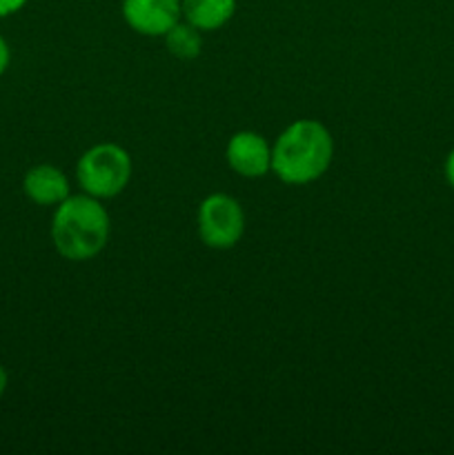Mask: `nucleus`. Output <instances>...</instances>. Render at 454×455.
Instances as JSON below:
<instances>
[{"label": "nucleus", "instance_id": "obj_1", "mask_svg": "<svg viewBox=\"0 0 454 455\" xmlns=\"http://www.w3.org/2000/svg\"><path fill=\"white\" fill-rule=\"evenodd\" d=\"M334 160V138L323 123L294 120L272 145V173L285 185H310L328 173Z\"/></svg>", "mask_w": 454, "mask_h": 455}, {"label": "nucleus", "instance_id": "obj_2", "mask_svg": "<svg viewBox=\"0 0 454 455\" xmlns=\"http://www.w3.org/2000/svg\"><path fill=\"white\" fill-rule=\"evenodd\" d=\"M109 231V213L93 196H69L53 212L52 243L58 256L69 262H87L96 258L107 247Z\"/></svg>", "mask_w": 454, "mask_h": 455}, {"label": "nucleus", "instance_id": "obj_3", "mask_svg": "<svg viewBox=\"0 0 454 455\" xmlns=\"http://www.w3.org/2000/svg\"><path fill=\"white\" fill-rule=\"evenodd\" d=\"M132 156L116 142H101L85 151L76 163V180L83 194L98 200L116 198L132 180Z\"/></svg>", "mask_w": 454, "mask_h": 455}, {"label": "nucleus", "instance_id": "obj_4", "mask_svg": "<svg viewBox=\"0 0 454 455\" xmlns=\"http://www.w3.org/2000/svg\"><path fill=\"white\" fill-rule=\"evenodd\" d=\"M196 229L205 247L227 251L236 247L245 234V212L236 198L227 194H209L199 204Z\"/></svg>", "mask_w": 454, "mask_h": 455}, {"label": "nucleus", "instance_id": "obj_5", "mask_svg": "<svg viewBox=\"0 0 454 455\" xmlns=\"http://www.w3.org/2000/svg\"><path fill=\"white\" fill-rule=\"evenodd\" d=\"M120 12L129 29L147 38H163L182 20L181 0H123Z\"/></svg>", "mask_w": 454, "mask_h": 455}, {"label": "nucleus", "instance_id": "obj_6", "mask_svg": "<svg viewBox=\"0 0 454 455\" xmlns=\"http://www.w3.org/2000/svg\"><path fill=\"white\" fill-rule=\"evenodd\" d=\"M225 160L236 176L256 180L272 172V145L258 132L243 129L227 142Z\"/></svg>", "mask_w": 454, "mask_h": 455}, {"label": "nucleus", "instance_id": "obj_7", "mask_svg": "<svg viewBox=\"0 0 454 455\" xmlns=\"http://www.w3.org/2000/svg\"><path fill=\"white\" fill-rule=\"evenodd\" d=\"M22 191L27 198L40 207H58L71 196L69 178L56 164H36L22 178Z\"/></svg>", "mask_w": 454, "mask_h": 455}, {"label": "nucleus", "instance_id": "obj_8", "mask_svg": "<svg viewBox=\"0 0 454 455\" xmlns=\"http://www.w3.org/2000/svg\"><path fill=\"white\" fill-rule=\"evenodd\" d=\"M182 20L200 31H216L225 27L236 13V0H181Z\"/></svg>", "mask_w": 454, "mask_h": 455}, {"label": "nucleus", "instance_id": "obj_9", "mask_svg": "<svg viewBox=\"0 0 454 455\" xmlns=\"http://www.w3.org/2000/svg\"><path fill=\"white\" fill-rule=\"evenodd\" d=\"M163 38L167 52L178 60H196L203 52V31L187 20H178Z\"/></svg>", "mask_w": 454, "mask_h": 455}, {"label": "nucleus", "instance_id": "obj_10", "mask_svg": "<svg viewBox=\"0 0 454 455\" xmlns=\"http://www.w3.org/2000/svg\"><path fill=\"white\" fill-rule=\"evenodd\" d=\"M29 0H0V18L13 16V13L20 12Z\"/></svg>", "mask_w": 454, "mask_h": 455}, {"label": "nucleus", "instance_id": "obj_11", "mask_svg": "<svg viewBox=\"0 0 454 455\" xmlns=\"http://www.w3.org/2000/svg\"><path fill=\"white\" fill-rule=\"evenodd\" d=\"M9 60H12V52H9L7 40H4L3 36H0V76H3L4 71H7Z\"/></svg>", "mask_w": 454, "mask_h": 455}, {"label": "nucleus", "instance_id": "obj_12", "mask_svg": "<svg viewBox=\"0 0 454 455\" xmlns=\"http://www.w3.org/2000/svg\"><path fill=\"white\" fill-rule=\"evenodd\" d=\"M445 178H448L450 187L454 189V149L450 151L448 160H445Z\"/></svg>", "mask_w": 454, "mask_h": 455}, {"label": "nucleus", "instance_id": "obj_13", "mask_svg": "<svg viewBox=\"0 0 454 455\" xmlns=\"http://www.w3.org/2000/svg\"><path fill=\"white\" fill-rule=\"evenodd\" d=\"M7 385H9V376L7 371H4L3 364H0V398H3L4 391H7Z\"/></svg>", "mask_w": 454, "mask_h": 455}]
</instances>
